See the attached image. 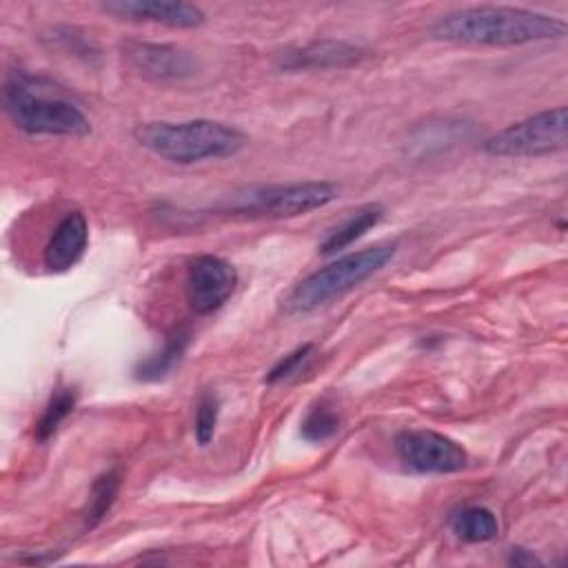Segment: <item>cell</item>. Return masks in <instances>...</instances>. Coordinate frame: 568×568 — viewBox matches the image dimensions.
Listing matches in <instances>:
<instances>
[{"label": "cell", "mask_w": 568, "mask_h": 568, "mask_svg": "<svg viewBox=\"0 0 568 568\" xmlns=\"http://www.w3.org/2000/svg\"><path fill=\"white\" fill-rule=\"evenodd\" d=\"M561 18L521 7H466L442 16L433 27L435 40L488 47H517L557 40L566 33Z\"/></svg>", "instance_id": "cell-1"}, {"label": "cell", "mask_w": 568, "mask_h": 568, "mask_svg": "<svg viewBox=\"0 0 568 568\" xmlns=\"http://www.w3.org/2000/svg\"><path fill=\"white\" fill-rule=\"evenodd\" d=\"M133 138L140 146L173 164L231 158L248 144L246 133L237 126L204 118L184 122H142L133 129Z\"/></svg>", "instance_id": "cell-2"}, {"label": "cell", "mask_w": 568, "mask_h": 568, "mask_svg": "<svg viewBox=\"0 0 568 568\" xmlns=\"http://www.w3.org/2000/svg\"><path fill=\"white\" fill-rule=\"evenodd\" d=\"M2 109L29 135L84 138L91 133L87 115L71 100L44 93L40 80L20 69L7 73L2 82Z\"/></svg>", "instance_id": "cell-3"}, {"label": "cell", "mask_w": 568, "mask_h": 568, "mask_svg": "<svg viewBox=\"0 0 568 568\" xmlns=\"http://www.w3.org/2000/svg\"><path fill=\"white\" fill-rule=\"evenodd\" d=\"M397 251V244H375L355 253H346L326 266L317 268L308 277H304L284 300V308L293 315L311 313L355 286H359L364 280H368L373 273L384 268Z\"/></svg>", "instance_id": "cell-4"}, {"label": "cell", "mask_w": 568, "mask_h": 568, "mask_svg": "<svg viewBox=\"0 0 568 568\" xmlns=\"http://www.w3.org/2000/svg\"><path fill=\"white\" fill-rule=\"evenodd\" d=\"M337 197V186L331 182H288L248 186L229 197L220 209L242 217H295L322 209Z\"/></svg>", "instance_id": "cell-5"}, {"label": "cell", "mask_w": 568, "mask_h": 568, "mask_svg": "<svg viewBox=\"0 0 568 568\" xmlns=\"http://www.w3.org/2000/svg\"><path fill=\"white\" fill-rule=\"evenodd\" d=\"M566 142L568 111L555 106L493 133L484 140V151L497 158H539L566 149Z\"/></svg>", "instance_id": "cell-6"}, {"label": "cell", "mask_w": 568, "mask_h": 568, "mask_svg": "<svg viewBox=\"0 0 568 568\" xmlns=\"http://www.w3.org/2000/svg\"><path fill=\"white\" fill-rule=\"evenodd\" d=\"M393 448L397 457L415 473H457L468 462V453L462 444L435 430H402L395 435Z\"/></svg>", "instance_id": "cell-7"}, {"label": "cell", "mask_w": 568, "mask_h": 568, "mask_svg": "<svg viewBox=\"0 0 568 568\" xmlns=\"http://www.w3.org/2000/svg\"><path fill=\"white\" fill-rule=\"evenodd\" d=\"M237 284V271L217 255H195L186 264L184 293L195 315H211L226 304Z\"/></svg>", "instance_id": "cell-8"}, {"label": "cell", "mask_w": 568, "mask_h": 568, "mask_svg": "<svg viewBox=\"0 0 568 568\" xmlns=\"http://www.w3.org/2000/svg\"><path fill=\"white\" fill-rule=\"evenodd\" d=\"M122 55L140 75L153 82H178L197 71L195 58L175 44L126 40L122 44Z\"/></svg>", "instance_id": "cell-9"}, {"label": "cell", "mask_w": 568, "mask_h": 568, "mask_svg": "<svg viewBox=\"0 0 568 568\" xmlns=\"http://www.w3.org/2000/svg\"><path fill=\"white\" fill-rule=\"evenodd\" d=\"M100 9L118 20L153 22L171 29H193L204 22V11L182 0H106Z\"/></svg>", "instance_id": "cell-10"}, {"label": "cell", "mask_w": 568, "mask_h": 568, "mask_svg": "<svg viewBox=\"0 0 568 568\" xmlns=\"http://www.w3.org/2000/svg\"><path fill=\"white\" fill-rule=\"evenodd\" d=\"M366 51L344 40H315L304 47L286 49L277 55V67L284 71L306 69H344L362 62Z\"/></svg>", "instance_id": "cell-11"}, {"label": "cell", "mask_w": 568, "mask_h": 568, "mask_svg": "<svg viewBox=\"0 0 568 568\" xmlns=\"http://www.w3.org/2000/svg\"><path fill=\"white\" fill-rule=\"evenodd\" d=\"M89 246V224L80 211L67 213L44 246V266L53 273L73 268Z\"/></svg>", "instance_id": "cell-12"}, {"label": "cell", "mask_w": 568, "mask_h": 568, "mask_svg": "<svg viewBox=\"0 0 568 568\" xmlns=\"http://www.w3.org/2000/svg\"><path fill=\"white\" fill-rule=\"evenodd\" d=\"M191 342V331L186 326L175 328L173 333L166 335L162 348H158L153 355H149L146 359L138 362L135 366V379L140 382H158L162 377H166L182 359V355L186 353Z\"/></svg>", "instance_id": "cell-13"}, {"label": "cell", "mask_w": 568, "mask_h": 568, "mask_svg": "<svg viewBox=\"0 0 568 568\" xmlns=\"http://www.w3.org/2000/svg\"><path fill=\"white\" fill-rule=\"evenodd\" d=\"M384 217V209L377 202L364 204L359 206L351 217H346L339 226H335L320 244V253L322 255H333L346 246H351L355 240H359L366 231H371L373 226L379 224V220Z\"/></svg>", "instance_id": "cell-14"}, {"label": "cell", "mask_w": 568, "mask_h": 568, "mask_svg": "<svg viewBox=\"0 0 568 568\" xmlns=\"http://www.w3.org/2000/svg\"><path fill=\"white\" fill-rule=\"evenodd\" d=\"M448 524L455 537L468 544L490 541L499 532V521L495 513L486 506H464L450 515Z\"/></svg>", "instance_id": "cell-15"}, {"label": "cell", "mask_w": 568, "mask_h": 568, "mask_svg": "<svg viewBox=\"0 0 568 568\" xmlns=\"http://www.w3.org/2000/svg\"><path fill=\"white\" fill-rule=\"evenodd\" d=\"M75 404H78V390H75V388H71V386H60V388H55V390L51 393V397H49V402H47L42 415H40L38 422H36V428H33L36 442H47V439H51V437L58 433L60 424L73 413Z\"/></svg>", "instance_id": "cell-16"}, {"label": "cell", "mask_w": 568, "mask_h": 568, "mask_svg": "<svg viewBox=\"0 0 568 568\" xmlns=\"http://www.w3.org/2000/svg\"><path fill=\"white\" fill-rule=\"evenodd\" d=\"M118 490H120L118 470H106L91 484L89 504L84 508V528H95L106 517V513L111 510L118 497Z\"/></svg>", "instance_id": "cell-17"}, {"label": "cell", "mask_w": 568, "mask_h": 568, "mask_svg": "<svg viewBox=\"0 0 568 568\" xmlns=\"http://www.w3.org/2000/svg\"><path fill=\"white\" fill-rule=\"evenodd\" d=\"M42 44H47L51 51H60L64 55L80 58L84 62H91L98 58L95 47L75 29L71 27H51L40 36Z\"/></svg>", "instance_id": "cell-18"}, {"label": "cell", "mask_w": 568, "mask_h": 568, "mask_svg": "<svg viewBox=\"0 0 568 568\" xmlns=\"http://www.w3.org/2000/svg\"><path fill=\"white\" fill-rule=\"evenodd\" d=\"M337 430H339V415L326 404L311 408V413L304 417L300 428L302 437L313 444H322L331 439L333 435H337Z\"/></svg>", "instance_id": "cell-19"}, {"label": "cell", "mask_w": 568, "mask_h": 568, "mask_svg": "<svg viewBox=\"0 0 568 568\" xmlns=\"http://www.w3.org/2000/svg\"><path fill=\"white\" fill-rule=\"evenodd\" d=\"M220 417V399L215 393H204L197 402V413H195V439L200 446H209L215 437V426Z\"/></svg>", "instance_id": "cell-20"}, {"label": "cell", "mask_w": 568, "mask_h": 568, "mask_svg": "<svg viewBox=\"0 0 568 568\" xmlns=\"http://www.w3.org/2000/svg\"><path fill=\"white\" fill-rule=\"evenodd\" d=\"M313 351H315L313 344H302V346H297L295 351H291L288 355H284L280 362L273 364V368L264 375V382H266V384H277V382H282V379L293 377L295 373H300V371L306 366V362L313 357Z\"/></svg>", "instance_id": "cell-21"}, {"label": "cell", "mask_w": 568, "mask_h": 568, "mask_svg": "<svg viewBox=\"0 0 568 568\" xmlns=\"http://www.w3.org/2000/svg\"><path fill=\"white\" fill-rule=\"evenodd\" d=\"M508 564L510 566H517V568H530V566H541V561L528 552L526 548H510V555H508Z\"/></svg>", "instance_id": "cell-22"}]
</instances>
